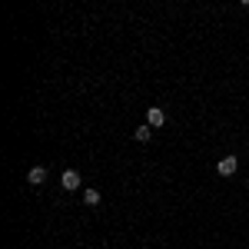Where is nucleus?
<instances>
[{"label": "nucleus", "mask_w": 249, "mask_h": 249, "mask_svg": "<svg viewBox=\"0 0 249 249\" xmlns=\"http://www.w3.org/2000/svg\"><path fill=\"white\" fill-rule=\"evenodd\" d=\"M236 170H239V160H236V156H223V160L216 163V173H219V176H236Z\"/></svg>", "instance_id": "f257e3e1"}, {"label": "nucleus", "mask_w": 249, "mask_h": 249, "mask_svg": "<svg viewBox=\"0 0 249 249\" xmlns=\"http://www.w3.org/2000/svg\"><path fill=\"white\" fill-rule=\"evenodd\" d=\"M80 183H83V179H80V173L77 170H63V176H60V186H63V190H80Z\"/></svg>", "instance_id": "f03ea898"}, {"label": "nucleus", "mask_w": 249, "mask_h": 249, "mask_svg": "<svg viewBox=\"0 0 249 249\" xmlns=\"http://www.w3.org/2000/svg\"><path fill=\"white\" fill-rule=\"evenodd\" d=\"M146 123H150L153 130H160V126L166 123V110H163V107H150V110H146Z\"/></svg>", "instance_id": "7ed1b4c3"}, {"label": "nucleus", "mask_w": 249, "mask_h": 249, "mask_svg": "<svg viewBox=\"0 0 249 249\" xmlns=\"http://www.w3.org/2000/svg\"><path fill=\"white\" fill-rule=\"evenodd\" d=\"M27 183L30 186H43L47 183V166H34V170L27 173Z\"/></svg>", "instance_id": "20e7f679"}, {"label": "nucleus", "mask_w": 249, "mask_h": 249, "mask_svg": "<svg viewBox=\"0 0 249 249\" xmlns=\"http://www.w3.org/2000/svg\"><path fill=\"white\" fill-rule=\"evenodd\" d=\"M133 140H136V143H150V140H153V126H150V123L136 126V130H133Z\"/></svg>", "instance_id": "39448f33"}, {"label": "nucleus", "mask_w": 249, "mask_h": 249, "mask_svg": "<svg viewBox=\"0 0 249 249\" xmlns=\"http://www.w3.org/2000/svg\"><path fill=\"white\" fill-rule=\"evenodd\" d=\"M83 203L87 206H100V190H83Z\"/></svg>", "instance_id": "423d86ee"}, {"label": "nucleus", "mask_w": 249, "mask_h": 249, "mask_svg": "<svg viewBox=\"0 0 249 249\" xmlns=\"http://www.w3.org/2000/svg\"><path fill=\"white\" fill-rule=\"evenodd\" d=\"M246 186H249V183H246Z\"/></svg>", "instance_id": "0eeeda50"}]
</instances>
